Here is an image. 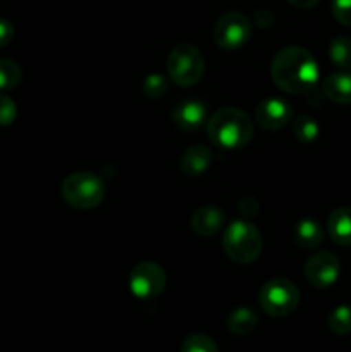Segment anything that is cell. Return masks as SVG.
Listing matches in <instances>:
<instances>
[{"label":"cell","mask_w":351,"mask_h":352,"mask_svg":"<svg viewBox=\"0 0 351 352\" xmlns=\"http://www.w3.org/2000/svg\"><path fill=\"white\" fill-rule=\"evenodd\" d=\"M270 76L282 91L305 95L317 86L320 71L315 57L306 48L286 47L272 58Z\"/></svg>","instance_id":"1"},{"label":"cell","mask_w":351,"mask_h":352,"mask_svg":"<svg viewBox=\"0 0 351 352\" xmlns=\"http://www.w3.org/2000/svg\"><path fill=\"white\" fill-rule=\"evenodd\" d=\"M255 133L253 120L236 107L217 110L206 122V134L215 146L224 150H240L251 141Z\"/></svg>","instance_id":"2"},{"label":"cell","mask_w":351,"mask_h":352,"mask_svg":"<svg viewBox=\"0 0 351 352\" xmlns=\"http://www.w3.org/2000/svg\"><path fill=\"white\" fill-rule=\"evenodd\" d=\"M224 251L240 265L253 263L262 253V236L253 223L246 220H234L224 232Z\"/></svg>","instance_id":"3"},{"label":"cell","mask_w":351,"mask_h":352,"mask_svg":"<svg viewBox=\"0 0 351 352\" xmlns=\"http://www.w3.org/2000/svg\"><path fill=\"white\" fill-rule=\"evenodd\" d=\"M61 195L72 208L92 210L105 198V186L92 172H74L62 181Z\"/></svg>","instance_id":"4"},{"label":"cell","mask_w":351,"mask_h":352,"mask_svg":"<svg viewBox=\"0 0 351 352\" xmlns=\"http://www.w3.org/2000/svg\"><path fill=\"white\" fill-rule=\"evenodd\" d=\"M169 78L178 86L198 85L205 74V58L202 52L191 43H181L171 50L167 57Z\"/></svg>","instance_id":"5"},{"label":"cell","mask_w":351,"mask_h":352,"mask_svg":"<svg viewBox=\"0 0 351 352\" xmlns=\"http://www.w3.org/2000/svg\"><path fill=\"white\" fill-rule=\"evenodd\" d=\"M258 302L267 315L282 318L296 309L299 302V291L288 278H272L260 289Z\"/></svg>","instance_id":"6"},{"label":"cell","mask_w":351,"mask_h":352,"mask_svg":"<svg viewBox=\"0 0 351 352\" xmlns=\"http://www.w3.org/2000/svg\"><path fill=\"white\" fill-rule=\"evenodd\" d=\"M251 36V21L241 12H226L213 26V41L226 52L240 50Z\"/></svg>","instance_id":"7"},{"label":"cell","mask_w":351,"mask_h":352,"mask_svg":"<svg viewBox=\"0 0 351 352\" xmlns=\"http://www.w3.org/2000/svg\"><path fill=\"white\" fill-rule=\"evenodd\" d=\"M167 277L160 265L153 261H141L131 270L129 289L138 299H153L164 292Z\"/></svg>","instance_id":"8"},{"label":"cell","mask_w":351,"mask_h":352,"mask_svg":"<svg viewBox=\"0 0 351 352\" xmlns=\"http://www.w3.org/2000/svg\"><path fill=\"white\" fill-rule=\"evenodd\" d=\"M341 265L339 260L330 251H320L308 258L305 265V277L313 287L327 289L339 278Z\"/></svg>","instance_id":"9"},{"label":"cell","mask_w":351,"mask_h":352,"mask_svg":"<svg viewBox=\"0 0 351 352\" xmlns=\"http://www.w3.org/2000/svg\"><path fill=\"white\" fill-rule=\"evenodd\" d=\"M292 119V109L281 98H267L255 110V122L264 131H279Z\"/></svg>","instance_id":"10"},{"label":"cell","mask_w":351,"mask_h":352,"mask_svg":"<svg viewBox=\"0 0 351 352\" xmlns=\"http://www.w3.org/2000/svg\"><path fill=\"white\" fill-rule=\"evenodd\" d=\"M172 120L176 126L184 133H193L198 131L206 120V107L205 103L198 100H184L179 103L172 112Z\"/></svg>","instance_id":"11"},{"label":"cell","mask_w":351,"mask_h":352,"mask_svg":"<svg viewBox=\"0 0 351 352\" xmlns=\"http://www.w3.org/2000/svg\"><path fill=\"white\" fill-rule=\"evenodd\" d=\"M224 212L217 206H202L191 217V229L198 236L210 237L219 232L224 226Z\"/></svg>","instance_id":"12"},{"label":"cell","mask_w":351,"mask_h":352,"mask_svg":"<svg viewBox=\"0 0 351 352\" xmlns=\"http://www.w3.org/2000/svg\"><path fill=\"white\" fill-rule=\"evenodd\" d=\"M210 162H212L210 148L203 146V144H195L182 153L179 167H181L182 174L188 177H198V175L205 174L206 168L210 167Z\"/></svg>","instance_id":"13"},{"label":"cell","mask_w":351,"mask_h":352,"mask_svg":"<svg viewBox=\"0 0 351 352\" xmlns=\"http://www.w3.org/2000/svg\"><path fill=\"white\" fill-rule=\"evenodd\" d=\"M327 232L330 239L339 246H351V208L341 206L329 215Z\"/></svg>","instance_id":"14"},{"label":"cell","mask_w":351,"mask_h":352,"mask_svg":"<svg viewBox=\"0 0 351 352\" xmlns=\"http://www.w3.org/2000/svg\"><path fill=\"white\" fill-rule=\"evenodd\" d=\"M323 95L334 103L348 105L351 103V72L343 71L330 74L322 85Z\"/></svg>","instance_id":"15"},{"label":"cell","mask_w":351,"mask_h":352,"mask_svg":"<svg viewBox=\"0 0 351 352\" xmlns=\"http://www.w3.org/2000/svg\"><path fill=\"white\" fill-rule=\"evenodd\" d=\"M295 241L303 250H313V248L320 246V243L323 241L322 227L312 219L299 220L295 229Z\"/></svg>","instance_id":"16"},{"label":"cell","mask_w":351,"mask_h":352,"mask_svg":"<svg viewBox=\"0 0 351 352\" xmlns=\"http://www.w3.org/2000/svg\"><path fill=\"white\" fill-rule=\"evenodd\" d=\"M257 325V313L251 308H248V306H241V308L234 309L229 315V320H227V327H229L231 332L236 333V336H248V333L253 332Z\"/></svg>","instance_id":"17"},{"label":"cell","mask_w":351,"mask_h":352,"mask_svg":"<svg viewBox=\"0 0 351 352\" xmlns=\"http://www.w3.org/2000/svg\"><path fill=\"white\" fill-rule=\"evenodd\" d=\"M329 57L341 71H351V38L337 36L329 45Z\"/></svg>","instance_id":"18"},{"label":"cell","mask_w":351,"mask_h":352,"mask_svg":"<svg viewBox=\"0 0 351 352\" xmlns=\"http://www.w3.org/2000/svg\"><path fill=\"white\" fill-rule=\"evenodd\" d=\"M330 332L336 336H348L351 333V305L337 306L327 320Z\"/></svg>","instance_id":"19"},{"label":"cell","mask_w":351,"mask_h":352,"mask_svg":"<svg viewBox=\"0 0 351 352\" xmlns=\"http://www.w3.org/2000/svg\"><path fill=\"white\" fill-rule=\"evenodd\" d=\"M292 133L303 143H312L319 138L320 127L319 124L315 122V119L308 116H299L296 117L295 122H292Z\"/></svg>","instance_id":"20"},{"label":"cell","mask_w":351,"mask_h":352,"mask_svg":"<svg viewBox=\"0 0 351 352\" xmlns=\"http://www.w3.org/2000/svg\"><path fill=\"white\" fill-rule=\"evenodd\" d=\"M23 78L19 64L10 58H0V89L16 88Z\"/></svg>","instance_id":"21"},{"label":"cell","mask_w":351,"mask_h":352,"mask_svg":"<svg viewBox=\"0 0 351 352\" xmlns=\"http://www.w3.org/2000/svg\"><path fill=\"white\" fill-rule=\"evenodd\" d=\"M181 352H219L217 344L205 333H191L184 339Z\"/></svg>","instance_id":"22"},{"label":"cell","mask_w":351,"mask_h":352,"mask_svg":"<svg viewBox=\"0 0 351 352\" xmlns=\"http://www.w3.org/2000/svg\"><path fill=\"white\" fill-rule=\"evenodd\" d=\"M169 85H167V79L160 74H150L145 78L143 85H141V91L147 98L151 100H157L160 96H164L167 93Z\"/></svg>","instance_id":"23"},{"label":"cell","mask_w":351,"mask_h":352,"mask_svg":"<svg viewBox=\"0 0 351 352\" xmlns=\"http://www.w3.org/2000/svg\"><path fill=\"white\" fill-rule=\"evenodd\" d=\"M17 117V107L10 96L0 93V126L6 127L16 120Z\"/></svg>","instance_id":"24"},{"label":"cell","mask_w":351,"mask_h":352,"mask_svg":"<svg viewBox=\"0 0 351 352\" xmlns=\"http://www.w3.org/2000/svg\"><path fill=\"white\" fill-rule=\"evenodd\" d=\"M332 16L337 23L351 28V0H332Z\"/></svg>","instance_id":"25"},{"label":"cell","mask_w":351,"mask_h":352,"mask_svg":"<svg viewBox=\"0 0 351 352\" xmlns=\"http://www.w3.org/2000/svg\"><path fill=\"white\" fill-rule=\"evenodd\" d=\"M14 38V26L10 21L0 19V47H6L12 41Z\"/></svg>","instance_id":"26"},{"label":"cell","mask_w":351,"mask_h":352,"mask_svg":"<svg viewBox=\"0 0 351 352\" xmlns=\"http://www.w3.org/2000/svg\"><path fill=\"white\" fill-rule=\"evenodd\" d=\"M288 2L291 3L295 9L306 10V9H312V7H315L320 0H288Z\"/></svg>","instance_id":"27"}]
</instances>
